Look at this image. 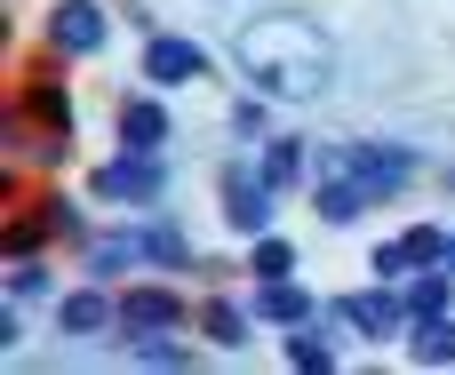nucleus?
I'll return each mask as SVG.
<instances>
[{"mask_svg": "<svg viewBox=\"0 0 455 375\" xmlns=\"http://www.w3.org/2000/svg\"><path fill=\"white\" fill-rule=\"evenodd\" d=\"M232 72L248 88H264L272 104H320L336 88V48L304 8H248L224 40Z\"/></svg>", "mask_w": 455, "mask_h": 375, "instance_id": "1", "label": "nucleus"}, {"mask_svg": "<svg viewBox=\"0 0 455 375\" xmlns=\"http://www.w3.org/2000/svg\"><path fill=\"white\" fill-rule=\"evenodd\" d=\"M216 216H224V232H232V240L272 232V216H280V184L256 168V152H240V160H224V168H216Z\"/></svg>", "mask_w": 455, "mask_h": 375, "instance_id": "2", "label": "nucleus"}, {"mask_svg": "<svg viewBox=\"0 0 455 375\" xmlns=\"http://www.w3.org/2000/svg\"><path fill=\"white\" fill-rule=\"evenodd\" d=\"M168 184H176V176H168V152H128V144H120V152L88 176V200H96V208H128V216H136V208H160V200H168Z\"/></svg>", "mask_w": 455, "mask_h": 375, "instance_id": "3", "label": "nucleus"}, {"mask_svg": "<svg viewBox=\"0 0 455 375\" xmlns=\"http://www.w3.org/2000/svg\"><path fill=\"white\" fill-rule=\"evenodd\" d=\"M328 320L344 328V336H360V344H408V328H416V312H408V296L400 288H344V296H328Z\"/></svg>", "mask_w": 455, "mask_h": 375, "instance_id": "4", "label": "nucleus"}, {"mask_svg": "<svg viewBox=\"0 0 455 375\" xmlns=\"http://www.w3.org/2000/svg\"><path fill=\"white\" fill-rule=\"evenodd\" d=\"M64 64H72V56L40 48V56H24V72H16V104H24L40 128H80V104H72V80H64Z\"/></svg>", "mask_w": 455, "mask_h": 375, "instance_id": "5", "label": "nucleus"}, {"mask_svg": "<svg viewBox=\"0 0 455 375\" xmlns=\"http://www.w3.org/2000/svg\"><path fill=\"white\" fill-rule=\"evenodd\" d=\"M192 296L176 288V280H128L120 288V336L112 344H128V336H160V328H192Z\"/></svg>", "mask_w": 455, "mask_h": 375, "instance_id": "6", "label": "nucleus"}, {"mask_svg": "<svg viewBox=\"0 0 455 375\" xmlns=\"http://www.w3.org/2000/svg\"><path fill=\"white\" fill-rule=\"evenodd\" d=\"M112 16L120 8H104V0H56L48 16H40V48H56V56H104L112 48Z\"/></svg>", "mask_w": 455, "mask_h": 375, "instance_id": "7", "label": "nucleus"}, {"mask_svg": "<svg viewBox=\"0 0 455 375\" xmlns=\"http://www.w3.org/2000/svg\"><path fill=\"white\" fill-rule=\"evenodd\" d=\"M160 96H168V88H152V80H144V88H120V96H112V144H128V152H168V144H176V112H168Z\"/></svg>", "mask_w": 455, "mask_h": 375, "instance_id": "8", "label": "nucleus"}, {"mask_svg": "<svg viewBox=\"0 0 455 375\" xmlns=\"http://www.w3.org/2000/svg\"><path fill=\"white\" fill-rule=\"evenodd\" d=\"M208 72H216V56L192 32H152L144 56H136V80H152V88H200Z\"/></svg>", "mask_w": 455, "mask_h": 375, "instance_id": "9", "label": "nucleus"}, {"mask_svg": "<svg viewBox=\"0 0 455 375\" xmlns=\"http://www.w3.org/2000/svg\"><path fill=\"white\" fill-rule=\"evenodd\" d=\"M136 272H152V248H144V216H128V224H112V232H96V240L80 248V280L128 288Z\"/></svg>", "mask_w": 455, "mask_h": 375, "instance_id": "10", "label": "nucleus"}, {"mask_svg": "<svg viewBox=\"0 0 455 375\" xmlns=\"http://www.w3.org/2000/svg\"><path fill=\"white\" fill-rule=\"evenodd\" d=\"M416 168H424V152L416 144H376V136H352V176L368 184V200L384 208V200H400L408 184H416Z\"/></svg>", "mask_w": 455, "mask_h": 375, "instance_id": "11", "label": "nucleus"}, {"mask_svg": "<svg viewBox=\"0 0 455 375\" xmlns=\"http://www.w3.org/2000/svg\"><path fill=\"white\" fill-rule=\"evenodd\" d=\"M56 336H72V344H104V336H120V288H104V280L64 288V296H56Z\"/></svg>", "mask_w": 455, "mask_h": 375, "instance_id": "12", "label": "nucleus"}, {"mask_svg": "<svg viewBox=\"0 0 455 375\" xmlns=\"http://www.w3.org/2000/svg\"><path fill=\"white\" fill-rule=\"evenodd\" d=\"M192 328H200L216 352H248L264 320L248 312V296H232V288H208V296H200V312H192Z\"/></svg>", "mask_w": 455, "mask_h": 375, "instance_id": "13", "label": "nucleus"}, {"mask_svg": "<svg viewBox=\"0 0 455 375\" xmlns=\"http://www.w3.org/2000/svg\"><path fill=\"white\" fill-rule=\"evenodd\" d=\"M336 336H344V328H336V320H328V304H320V312H312L304 328H288V344H280V360H288L296 375H328L336 360H344V344H336Z\"/></svg>", "mask_w": 455, "mask_h": 375, "instance_id": "14", "label": "nucleus"}, {"mask_svg": "<svg viewBox=\"0 0 455 375\" xmlns=\"http://www.w3.org/2000/svg\"><path fill=\"white\" fill-rule=\"evenodd\" d=\"M304 200H312V216H320L328 232H352V224H360V216L376 208L360 176H312V184H304Z\"/></svg>", "mask_w": 455, "mask_h": 375, "instance_id": "15", "label": "nucleus"}, {"mask_svg": "<svg viewBox=\"0 0 455 375\" xmlns=\"http://www.w3.org/2000/svg\"><path fill=\"white\" fill-rule=\"evenodd\" d=\"M248 312H256L264 328H280V336H288V328H304V320L320 312V296H312L304 280H256V288H248Z\"/></svg>", "mask_w": 455, "mask_h": 375, "instance_id": "16", "label": "nucleus"}, {"mask_svg": "<svg viewBox=\"0 0 455 375\" xmlns=\"http://www.w3.org/2000/svg\"><path fill=\"white\" fill-rule=\"evenodd\" d=\"M136 216H144V248H152V272H184V280H192V264H200V256H192V232L176 224V208H136Z\"/></svg>", "mask_w": 455, "mask_h": 375, "instance_id": "17", "label": "nucleus"}, {"mask_svg": "<svg viewBox=\"0 0 455 375\" xmlns=\"http://www.w3.org/2000/svg\"><path fill=\"white\" fill-rule=\"evenodd\" d=\"M32 208L48 216V240H56V248H72V256H80V248L96 240V224H88V208H80V200H64V184H48V176H40V192H32Z\"/></svg>", "mask_w": 455, "mask_h": 375, "instance_id": "18", "label": "nucleus"}, {"mask_svg": "<svg viewBox=\"0 0 455 375\" xmlns=\"http://www.w3.org/2000/svg\"><path fill=\"white\" fill-rule=\"evenodd\" d=\"M256 168H264L280 192H304V184H312V136H264V144H256Z\"/></svg>", "mask_w": 455, "mask_h": 375, "instance_id": "19", "label": "nucleus"}, {"mask_svg": "<svg viewBox=\"0 0 455 375\" xmlns=\"http://www.w3.org/2000/svg\"><path fill=\"white\" fill-rule=\"evenodd\" d=\"M120 352H128V368H160V375H184V368H200V352L184 344V328H160V336H128Z\"/></svg>", "mask_w": 455, "mask_h": 375, "instance_id": "20", "label": "nucleus"}, {"mask_svg": "<svg viewBox=\"0 0 455 375\" xmlns=\"http://www.w3.org/2000/svg\"><path fill=\"white\" fill-rule=\"evenodd\" d=\"M56 240H48V216L24 200V208H8L0 216V264H24V256H48Z\"/></svg>", "mask_w": 455, "mask_h": 375, "instance_id": "21", "label": "nucleus"}, {"mask_svg": "<svg viewBox=\"0 0 455 375\" xmlns=\"http://www.w3.org/2000/svg\"><path fill=\"white\" fill-rule=\"evenodd\" d=\"M400 296H408L416 320H440V312H455V272H448V264H424V272H408Z\"/></svg>", "mask_w": 455, "mask_h": 375, "instance_id": "22", "label": "nucleus"}, {"mask_svg": "<svg viewBox=\"0 0 455 375\" xmlns=\"http://www.w3.org/2000/svg\"><path fill=\"white\" fill-rule=\"evenodd\" d=\"M408 360H416V368H455V312L408 328Z\"/></svg>", "mask_w": 455, "mask_h": 375, "instance_id": "23", "label": "nucleus"}, {"mask_svg": "<svg viewBox=\"0 0 455 375\" xmlns=\"http://www.w3.org/2000/svg\"><path fill=\"white\" fill-rule=\"evenodd\" d=\"M0 296H8V304H56L64 288H56V272H48V256H24V264H8V280H0Z\"/></svg>", "mask_w": 455, "mask_h": 375, "instance_id": "24", "label": "nucleus"}, {"mask_svg": "<svg viewBox=\"0 0 455 375\" xmlns=\"http://www.w3.org/2000/svg\"><path fill=\"white\" fill-rule=\"evenodd\" d=\"M248 280H296V240L256 232V240H248Z\"/></svg>", "mask_w": 455, "mask_h": 375, "instance_id": "25", "label": "nucleus"}, {"mask_svg": "<svg viewBox=\"0 0 455 375\" xmlns=\"http://www.w3.org/2000/svg\"><path fill=\"white\" fill-rule=\"evenodd\" d=\"M224 128H232L240 144H264V136H272V96H264V88H248V96L224 112Z\"/></svg>", "mask_w": 455, "mask_h": 375, "instance_id": "26", "label": "nucleus"}, {"mask_svg": "<svg viewBox=\"0 0 455 375\" xmlns=\"http://www.w3.org/2000/svg\"><path fill=\"white\" fill-rule=\"evenodd\" d=\"M72 136H80V128H40V136H32V152H24V168H32V176L72 168Z\"/></svg>", "mask_w": 455, "mask_h": 375, "instance_id": "27", "label": "nucleus"}, {"mask_svg": "<svg viewBox=\"0 0 455 375\" xmlns=\"http://www.w3.org/2000/svg\"><path fill=\"white\" fill-rule=\"evenodd\" d=\"M400 248L416 256V272H424V264H448V224H408Z\"/></svg>", "mask_w": 455, "mask_h": 375, "instance_id": "28", "label": "nucleus"}, {"mask_svg": "<svg viewBox=\"0 0 455 375\" xmlns=\"http://www.w3.org/2000/svg\"><path fill=\"white\" fill-rule=\"evenodd\" d=\"M368 272H376L384 288H408V272H416V256H408L400 240H376V248H368Z\"/></svg>", "mask_w": 455, "mask_h": 375, "instance_id": "29", "label": "nucleus"}, {"mask_svg": "<svg viewBox=\"0 0 455 375\" xmlns=\"http://www.w3.org/2000/svg\"><path fill=\"white\" fill-rule=\"evenodd\" d=\"M240 272H248V264H232V256H200V264H192V280H200V288H232Z\"/></svg>", "mask_w": 455, "mask_h": 375, "instance_id": "30", "label": "nucleus"}, {"mask_svg": "<svg viewBox=\"0 0 455 375\" xmlns=\"http://www.w3.org/2000/svg\"><path fill=\"white\" fill-rule=\"evenodd\" d=\"M120 24H128L136 40H152V32H160V16H152V0H120Z\"/></svg>", "mask_w": 455, "mask_h": 375, "instance_id": "31", "label": "nucleus"}, {"mask_svg": "<svg viewBox=\"0 0 455 375\" xmlns=\"http://www.w3.org/2000/svg\"><path fill=\"white\" fill-rule=\"evenodd\" d=\"M440 192H448V200H455V160H448V168H440Z\"/></svg>", "mask_w": 455, "mask_h": 375, "instance_id": "32", "label": "nucleus"}, {"mask_svg": "<svg viewBox=\"0 0 455 375\" xmlns=\"http://www.w3.org/2000/svg\"><path fill=\"white\" fill-rule=\"evenodd\" d=\"M448 272H455V232H448Z\"/></svg>", "mask_w": 455, "mask_h": 375, "instance_id": "33", "label": "nucleus"}]
</instances>
